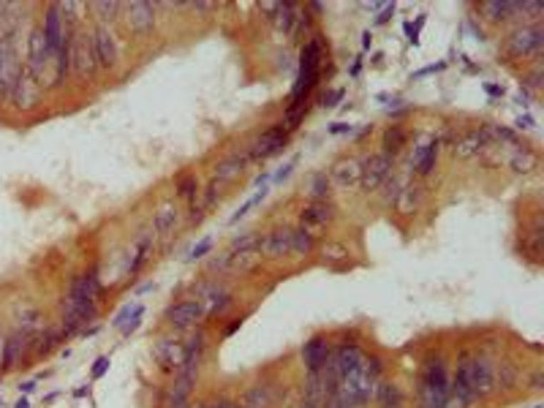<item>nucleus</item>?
<instances>
[{
    "mask_svg": "<svg viewBox=\"0 0 544 408\" xmlns=\"http://www.w3.org/2000/svg\"><path fill=\"white\" fill-rule=\"evenodd\" d=\"M321 58H324V41L321 36L311 39L308 44L302 46L300 55V73H297V85L291 90V106H288L286 117V131L288 128H297V123L305 115V106H308V96L318 82V73H321Z\"/></svg>",
    "mask_w": 544,
    "mask_h": 408,
    "instance_id": "f257e3e1",
    "label": "nucleus"
},
{
    "mask_svg": "<svg viewBox=\"0 0 544 408\" xmlns=\"http://www.w3.org/2000/svg\"><path fill=\"white\" fill-rule=\"evenodd\" d=\"M495 389V370L493 364L482 359V357H463L458 364V373L449 384V394L460 397L465 406L476 400V397H485Z\"/></svg>",
    "mask_w": 544,
    "mask_h": 408,
    "instance_id": "f03ea898",
    "label": "nucleus"
},
{
    "mask_svg": "<svg viewBox=\"0 0 544 408\" xmlns=\"http://www.w3.org/2000/svg\"><path fill=\"white\" fill-rule=\"evenodd\" d=\"M419 397H422V408H444L446 397H449V379H446V364L441 359L425 364Z\"/></svg>",
    "mask_w": 544,
    "mask_h": 408,
    "instance_id": "7ed1b4c3",
    "label": "nucleus"
},
{
    "mask_svg": "<svg viewBox=\"0 0 544 408\" xmlns=\"http://www.w3.org/2000/svg\"><path fill=\"white\" fill-rule=\"evenodd\" d=\"M69 66H71L79 76H87V73L96 71L99 60H96V49H93V36L76 33L71 41H69Z\"/></svg>",
    "mask_w": 544,
    "mask_h": 408,
    "instance_id": "20e7f679",
    "label": "nucleus"
},
{
    "mask_svg": "<svg viewBox=\"0 0 544 408\" xmlns=\"http://www.w3.org/2000/svg\"><path fill=\"white\" fill-rule=\"evenodd\" d=\"M52 52H49V46H46V39H44V30H33L30 33V41H28V71L41 82L44 73H46V66L52 63Z\"/></svg>",
    "mask_w": 544,
    "mask_h": 408,
    "instance_id": "39448f33",
    "label": "nucleus"
},
{
    "mask_svg": "<svg viewBox=\"0 0 544 408\" xmlns=\"http://www.w3.org/2000/svg\"><path fill=\"white\" fill-rule=\"evenodd\" d=\"M9 98H11V103L19 106V109H30V106H36V101L41 98V82L30 71H19L14 88L9 93Z\"/></svg>",
    "mask_w": 544,
    "mask_h": 408,
    "instance_id": "423d86ee",
    "label": "nucleus"
},
{
    "mask_svg": "<svg viewBox=\"0 0 544 408\" xmlns=\"http://www.w3.org/2000/svg\"><path fill=\"white\" fill-rule=\"evenodd\" d=\"M332 351L330 340L327 337H311L305 346H302V362L308 367V373H321L327 362H330Z\"/></svg>",
    "mask_w": 544,
    "mask_h": 408,
    "instance_id": "0eeeda50",
    "label": "nucleus"
},
{
    "mask_svg": "<svg viewBox=\"0 0 544 408\" xmlns=\"http://www.w3.org/2000/svg\"><path fill=\"white\" fill-rule=\"evenodd\" d=\"M389 166H392V160H389L387 153H378V155H373L371 160H365V166H362V188L365 190H376L384 180L389 177Z\"/></svg>",
    "mask_w": 544,
    "mask_h": 408,
    "instance_id": "6e6552de",
    "label": "nucleus"
},
{
    "mask_svg": "<svg viewBox=\"0 0 544 408\" xmlns=\"http://www.w3.org/2000/svg\"><path fill=\"white\" fill-rule=\"evenodd\" d=\"M201 316H204V305H201L199 300H183V302H177V305H172L169 310H166V319H169V324L172 327H193L196 321H201Z\"/></svg>",
    "mask_w": 544,
    "mask_h": 408,
    "instance_id": "1a4fd4ad",
    "label": "nucleus"
},
{
    "mask_svg": "<svg viewBox=\"0 0 544 408\" xmlns=\"http://www.w3.org/2000/svg\"><path fill=\"white\" fill-rule=\"evenodd\" d=\"M539 49H542V30L539 28H523L512 33V39H509V52L517 58L536 55Z\"/></svg>",
    "mask_w": 544,
    "mask_h": 408,
    "instance_id": "9d476101",
    "label": "nucleus"
},
{
    "mask_svg": "<svg viewBox=\"0 0 544 408\" xmlns=\"http://www.w3.org/2000/svg\"><path fill=\"white\" fill-rule=\"evenodd\" d=\"M286 142H288L286 126H283V123H281V126H272L270 131L261 133V139H258L256 147H253V155H256V158H270L275 153H281V150L286 147Z\"/></svg>",
    "mask_w": 544,
    "mask_h": 408,
    "instance_id": "9b49d317",
    "label": "nucleus"
},
{
    "mask_svg": "<svg viewBox=\"0 0 544 408\" xmlns=\"http://www.w3.org/2000/svg\"><path fill=\"white\" fill-rule=\"evenodd\" d=\"M156 359L166 370H180L186 362V343L180 340H161L156 346Z\"/></svg>",
    "mask_w": 544,
    "mask_h": 408,
    "instance_id": "f8f14e48",
    "label": "nucleus"
},
{
    "mask_svg": "<svg viewBox=\"0 0 544 408\" xmlns=\"http://www.w3.org/2000/svg\"><path fill=\"white\" fill-rule=\"evenodd\" d=\"M19 71H22V68L16 66V60H14V55H11L9 44H0V96L9 98V93H11V88H14Z\"/></svg>",
    "mask_w": 544,
    "mask_h": 408,
    "instance_id": "ddd939ff",
    "label": "nucleus"
},
{
    "mask_svg": "<svg viewBox=\"0 0 544 408\" xmlns=\"http://www.w3.org/2000/svg\"><path fill=\"white\" fill-rule=\"evenodd\" d=\"M258 250L264 256H270V259L286 256V253H291V232L288 229H278V232L267 234L264 243H258Z\"/></svg>",
    "mask_w": 544,
    "mask_h": 408,
    "instance_id": "4468645a",
    "label": "nucleus"
},
{
    "mask_svg": "<svg viewBox=\"0 0 544 408\" xmlns=\"http://www.w3.org/2000/svg\"><path fill=\"white\" fill-rule=\"evenodd\" d=\"M93 49H96V60H99V66H115L117 46H115L112 33H109L106 28L96 30V36H93Z\"/></svg>",
    "mask_w": 544,
    "mask_h": 408,
    "instance_id": "2eb2a0df",
    "label": "nucleus"
},
{
    "mask_svg": "<svg viewBox=\"0 0 544 408\" xmlns=\"http://www.w3.org/2000/svg\"><path fill=\"white\" fill-rule=\"evenodd\" d=\"M153 6L150 3H131L129 6V25L136 33H147L153 30Z\"/></svg>",
    "mask_w": 544,
    "mask_h": 408,
    "instance_id": "dca6fc26",
    "label": "nucleus"
},
{
    "mask_svg": "<svg viewBox=\"0 0 544 408\" xmlns=\"http://www.w3.org/2000/svg\"><path fill=\"white\" fill-rule=\"evenodd\" d=\"M332 220V207L327 202H313L302 210V229L305 226H324Z\"/></svg>",
    "mask_w": 544,
    "mask_h": 408,
    "instance_id": "f3484780",
    "label": "nucleus"
},
{
    "mask_svg": "<svg viewBox=\"0 0 544 408\" xmlns=\"http://www.w3.org/2000/svg\"><path fill=\"white\" fill-rule=\"evenodd\" d=\"M362 175V169H359V163L354 158L348 160H341V163H335L332 166V177H335V183L341 185V188H348V185H354Z\"/></svg>",
    "mask_w": 544,
    "mask_h": 408,
    "instance_id": "a211bd4d",
    "label": "nucleus"
},
{
    "mask_svg": "<svg viewBox=\"0 0 544 408\" xmlns=\"http://www.w3.org/2000/svg\"><path fill=\"white\" fill-rule=\"evenodd\" d=\"M177 207H174L172 202H166V204H161L156 213H153V229H156L158 234H166V232H172L174 229V223H177Z\"/></svg>",
    "mask_w": 544,
    "mask_h": 408,
    "instance_id": "6ab92c4d",
    "label": "nucleus"
},
{
    "mask_svg": "<svg viewBox=\"0 0 544 408\" xmlns=\"http://www.w3.org/2000/svg\"><path fill=\"white\" fill-rule=\"evenodd\" d=\"M485 145H487V131H468L458 142L455 153H458V155H463V158H468V155H476V153H479V150H482Z\"/></svg>",
    "mask_w": 544,
    "mask_h": 408,
    "instance_id": "aec40b11",
    "label": "nucleus"
},
{
    "mask_svg": "<svg viewBox=\"0 0 544 408\" xmlns=\"http://www.w3.org/2000/svg\"><path fill=\"white\" fill-rule=\"evenodd\" d=\"M25 335H11L6 340V346H3V367L6 370H11L16 367V362L22 359V351H25Z\"/></svg>",
    "mask_w": 544,
    "mask_h": 408,
    "instance_id": "412c9836",
    "label": "nucleus"
},
{
    "mask_svg": "<svg viewBox=\"0 0 544 408\" xmlns=\"http://www.w3.org/2000/svg\"><path fill=\"white\" fill-rule=\"evenodd\" d=\"M373 397L378 400L381 408H403V392L401 387H395V384H378Z\"/></svg>",
    "mask_w": 544,
    "mask_h": 408,
    "instance_id": "4be33fe9",
    "label": "nucleus"
},
{
    "mask_svg": "<svg viewBox=\"0 0 544 408\" xmlns=\"http://www.w3.org/2000/svg\"><path fill=\"white\" fill-rule=\"evenodd\" d=\"M482 11L487 14V19H493V22H501V19H509L512 14H517L520 11V3H482L479 6Z\"/></svg>",
    "mask_w": 544,
    "mask_h": 408,
    "instance_id": "5701e85b",
    "label": "nucleus"
},
{
    "mask_svg": "<svg viewBox=\"0 0 544 408\" xmlns=\"http://www.w3.org/2000/svg\"><path fill=\"white\" fill-rule=\"evenodd\" d=\"M435 153H438V145H435V142L419 147V153L414 155V166L419 175H430V172H433V166H435Z\"/></svg>",
    "mask_w": 544,
    "mask_h": 408,
    "instance_id": "b1692460",
    "label": "nucleus"
},
{
    "mask_svg": "<svg viewBox=\"0 0 544 408\" xmlns=\"http://www.w3.org/2000/svg\"><path fill=\"white\" fill-rule=\"evenodd\" d=\"M237 406L240 408H270L272 400H270L267 387H253V389L243 397V403H237Z\"/></svg>",
    "mask_w": 544,
    "mask_h": 408,
    "instance_id": "393cba45",
    "label": "nucleus"
},
{
    "mask_svg": "<svg viewBox=\"0 0 544 408\" xmlns=\"http://www.w3.org/2000/svg\"><path fill=\"white\" fill-rule=\"evenodd\" d=\"M243 172V158H229L223 160L221 166H218V172H215V183H229L234 175H240Z\"/></svg>",
    "mask_w": 544,
    "mask_h": 408,
    "instance_id": "a878e982",
    "label": "nucleus"
},
{
    "mask_svg": "<svg viewBox=\"0 0 544 408\" xmlns=\"http://www.w3.org/2000/svg\"><path fill=\"white\" fill-rule=\"evenodd\" d=\"M291 250L294 253H311L313 250V234L308 232V229H297V232H291Z\"/></svg>",
    "mask_w": 544,
    "mask_h": 408,
    "instance_id": "bb28decb",
    "label": "nucleus"
},
{
    "mask_svg": "<svg viewBox=\"0 0 544 408\" xmlns=\"http://www.w3.org/2000/svg\"><path fill=\"white\" fill-rule=\"evenodd\" d=\"M406 145V131L403 128H398V126H392L387 131V136H384V147H387V155L389 153H398L401 147Z\"/></svg>",
    "mask_w": 544,
    "mask_h": 408,
    "instance_id": "cd10ccee",
    "label": "nucleus"
},
{
    "mask_svg": "<svg viewBox=\"0 0 544 408\" xmlns=\"http://www.w3.org/2000/svg\"><path fill=\"white\" fill-rule=\"evenodd\" d=\"M264 196H267V188L256 190V193H253V196H251V199H248V202H245L243 207H240V210H237V213H234V215H231V218H229V223H237V220H240V218H245V215H248V210H253V207H256V204L261 202V199H264Z\"/></svg>",
    "mask_w": 544,
    "mask_h": 408,
    "instance_id": "c85d7f7f",
    "label": "nucleus"
},
{
    "mask_svg": "<svg viewBox=\"0 0 544 408\" xmlns=\"http://www.w3.org/2000/svg\"><path fill=\"white\" fill-rule=\"evenodd\" d=\"M311 193H313L316 202H324L327 199V193H330V180L327 175H316L313 183H311Z\"/></svg>",
    "mask_w": 544,
    "mask_h": 408,
    "instance_id": "c756f323",
    "label": "nucleus"
},
{
    "mask_svg": "<svg viewBox=\"0 0 544 408\" xmlns=\"http://www.w3.org/2000/svg\"><path fill=\"white\" fill-rule=\"evenodd\" d=\"M147 250H150V243L142 240L139 248H136V253H134V262L129 264V275H136V272H139V267H142L144 259H147Z\"/></svg>",
    "mask_w": 544,
    "mask_h": 408,
    "instance_id": "7c9ffc66",
    "label": "nucleus"
},
{
    "mask_svg": "<svg viewBox=\"0 0 544 408\" xmlns=\"http://www.w3.org/2000/svg\"><path fill=\"white\" fill-rule=\"evenodd\" d=\"M142 316H144V307L136 305V307H134V313H131V321H126V324H123V335L129 337L131 332H136V330H139V321H142Z\"/></svg>",
    "mask_w": 544,
    "mask_h": 408,
    "instance_id": "2f4dec72",
    "label": "nucleus"
},
{
    "mask_svg": "<svg viewBox=\"0 0 544 408\" xmlns=\"http://www.w3.org/2000/svg\"><path fill=\"white\" fill-rule=\"evenodd\" d=\"M261 243L256 234H245L243 240H234V250H240V253H245V250H256V245Z\"/></svg>",
    "mask_w": 544,
    "mask_h": 408,
    "instance_id": "473e14b6",
    "label": "nucleus"
},
{
    "mask_svg": "<svg viewBox=\"0 0 544 408\" xmlns=\"http://www.w3.org/2000/svg\"><path fill=\"white\" fill-rule=\"evenodd\" d=\"M210 248H213V240H210V237H204L199 245H193V248H191L188 259H201V256H207V253H210Z\"/></svg>",
    "mask_w": 544,
    "mask_h": 408,
    "instance_id": "72a5a7b5",
    "label": "nucleus"
},
{
    "mask_svg": "<svg viewBox=\"0 0 544 408\" xmlns=\"http://www.w3.org/2000/svg\"><path fill=\"white\" fill-rule=\"evenodd\" d=\"M324 259H330V262H335V259H348V250H346L343 245H327V248H324Z\"/></svg>",
    "mask_w": 544,
    "mask_h": 408,
    "instance_id": "f704fd0d",
    "label": "nucleus"
},
{
    "mask_svg": "<svg viewBox=\"0 0 544 408\" xmlns=\"http://www.w3.org/2000/svg\"><path fill=\"white\" fill-rule=\"evenodd\" d=\"M180 196H186V199H193V196H196V180H193V177L180 180Z\"/></svg>",
    "mask_w": 544,
    "mask_h": 408,
    "instance_id": "c9c22d12",
    "label": "nucleus"
},
{
    "mask_svg": "<svg viewBox=\"0 0 544 408\" xmlns=\"http://www.w3.org/2000/svg\"><path fill=\"white\" fill-rule=\"evenodd\" d=\"M422 25H425V14L416 19V25H411V22H406V36H408V39H411L414 44L419 41V28H422Z\"/></svg>",
    "mask_w": 544,
    "mask_h": 408,
    "instance_id": "e433bc0d",
    "label": "nucleus"
},
{
    "mask_svg": "<svg viewBox=\"0 0 544 408\" xmlns=\"http://www.w3.org/2000/svg\"><path fill=\"white\" fill-rule=\"evenodd\" d=\"M106 370H109V357H99L96 364H93V379H101Z\"/></svg>",
    "mask_w": 544,
    "mask_h": 408,
    "instance_id": "4c0bfd02",
    "label": "nucleus"
},
{
    "mask_svg": "<svg viewBox=\"0 0 544 408\" xmlns=\"http://www.w3.org/2000/svg\"><path fill=\"white\" fill-rule=\"evenodd\" d=\"M134 307H136V305H134ZM134 307H131V305L123 307V310H120V313H117V316H115V321H112V324H115V327H123V324H126V319H131V313H134Z\"/></svg>",
    "mask_w": 544,
    "mask_h": 408,
    "instance_id": "58836bf2",
    "label": "nucleus"
},
{
    "mask_svg": "<svg viewBox=\"0 0 544 408\" xmlns=\"http://www.w3.org/2000/svg\"><path fill=\"white\" fill-rule=\"evenodd\" d=\"M327 133H332V136H338V133H351V126H348V123H332L330 128H327Z\"/></svg>",
    "mask_w": 544,
    "mask_h": 408,
    "instance_id": "ea45409f",
    "label": "nucleus"
},
{
    "mask_svg": "<svg viewBox=\"0 0 544 408\" xmlns=\"http://www.w3.org/2000/svg\"><path fill=\"white\" fill-rule=\"evenodd\" d=\"M294 166H297V158H291V160H288V163H286V166H283V169H281V172L275 175V183H281V180H286V177L291 175V169H294Z\"/></svg>",
    "mask_w": 544,
    "mask_h": 408,
    "instance_id": "a19ab883",
    "label": "nucleus"
},
{
    "mask_svg": "<svg viewBox=\"0 0 544 408\" xmlns=\"http://www.w3.org/2000/svg\"><path fill=\"white\" fill-rule=\"evenodd\" d=\"M395 14V6L389 3V6H384V11L378 14V19H376V25H384V22H389V16Z\"/></svg>",
    "mask_w": 544,
    "mask_h": 408,
    "instance_id": "79ce46f5",
    "label": "nucleus"
},
{
    "mask_svg": "<svg viewBox=\"0 0 544 408\" xmlns=\"http://www.w3.org/2000/svg\"><path fill=\"white\" fill-rule=\"evenodd\" d=\"M343 98V90H335L330 98H324V106H338V101Z\"/></svg>",
    "mask_w": 544,
    "mask_h": 408,
    "instance_id": "37998d69",
    "label": "nucleus"
},
{
    "mask_svg": "<svg viewBox=\"0 0 544 408\" xmlns=\"http://www.w3.org/2000/svg\"><path fill=\"white\" fill-rule=\"evenodd\" d=\"M204 408H240L237 403H229V400H215L213 406H204Z\"/></svg>",
    "mask_w": 544,
    "mask_h": 408,
    "instance_id": "c03bdc74",
    "label": "nucleus"
},
{
    "mask_svg": "<svg viewBox=\"0 0 544 408\" xmlns=\"http://www.w3.org/2000/svg\"><path fill=\"white\" fill-rule=\"evenodd\" d=\"M19 389H22V392H25V394H30V392H33V389H36V384H33V381H25V384H22Z\"/></svg>",
    "mask_w": 544,
    "mask_h": 408,
    "instance_id": "a18cd8bd",
    "label": "nucleus"
},
{
    "mask_svg": "<svg viewBox=\"0 0 544 408\" xmlns=\"http://www.w3.org/2000/svg\"><path fill=\"white\" fill-rule=\"evenodd\" d=\"M517 126H520V128H530V126H533V120H530V117H525V120L520 117V123H517Z\"/></svg>",
    "mask_w": 544,
    "mask_h": 408,
    "instance_id": "49530a36",
    "label": "nucleus"
},
{
    "mask_svg": "<svg viewBox=\"0 0 544 408\" xmlns=\"http://www.w3.org/2000/svg\"><path fill=\"white\" fill-rule=\"evenodd\" d=\"M14 408H30V403H28V397H19L14 403Z\"/></svg>",
    "mask_w": 544,
    "mask_h": 408,
    "instance_id": "de8ad7c7",
    "label": "nucleus"
},
{
    "mask_svg": "<svg viewBox=\"0 0 544 408\" xmlns=\"http://www.w3.org/2000/svg\"><path fill=\"white\" fill-rule=\"evenodd\" d=\"M302 408H318V406H316V403H308V406H302Z\"/></svg>",
    "mask_w": 544,
    "mask_h": 408,
    "instance_id": "09e8293b",
    "label": "nucleus"
}]
</instances>
